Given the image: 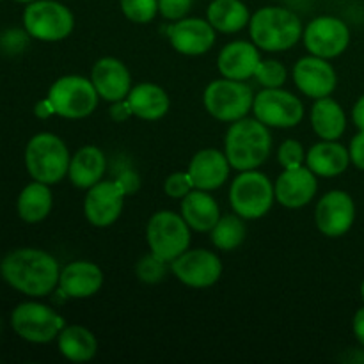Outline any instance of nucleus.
<instances>
[{
	"instance_id": "393cba45",
	"label": "nucleus",
	"mask_w": 364,
	"mask_h": 364,
	"mask_svg": "<svg viewBox=\"0 0 364 364\" xmlns=\"http://www.w3.org/2000/svg\"><path fill=\"white\" fill-rule=\"evenodd\" d=\"M128 105H130L132 114L139 119L144 121H156L162 119L169 112V96L160 85L142 82L135 85L127 96Z\"/></svg>"
},
{
	"instance_id": "72a5a7b5",
	"label": "nucleus",
	"mask_w": 364,
	"mask_h": 364,
	"mask_svg": "<svg viewBox=\"0 0 364 364\" xmlns=\"http://www.w3.org/2000/svg\"><path fill=\"white\" fill-rule=\"evenodd\" d=\"M255 77L263 87H281L287 82V70L279 60H262L258 64Z\"/></svg>"
},
{
	"instance_id": "f03ea898",
	"label": "nucleus",
	"mask_w": 364,
	"mask_h": 364,
	"mask_svg": "<svg viewBox=\"0 0 364 364\" xmlns=\"http://www.w3.org/2000/svg\"><path fill=\"white\" fill-rule=\"evenodd\" d=\"M228 162L237 171L258 169L267 162L272 148V135L269 127L258 119L235 121L224 139Z\"/></svg>"
},
{
	"instance_id": "c03bdc74",
	"label": "nucleus",
	"mask_w": 364,
	"mask_h": 364,
	"mask_svg": "<svg viewBox=\"0 0 364 364\" xmlns=\"http://www.w3.org/2000/svg\"><path fill=\"white\" fill-rule=\"evenodd\" d=\"M16 2H21V4H31V2H34V0H16Z\"/></svg>"
},
{
	"instance_id": "39448f33",
	"label": "nucleus",
	"mask_w": 364,
	"mask_h": 364,
	"mask_svg": "<svg viewBox=\"0 0 364 364\" xmlns=\"http://www.w3.org/2000/svg\"><path fill=\"white\" fill-rule=\"evenodd\" d=\"M206 112L217 121L235 123L249 114L255 103L252 89L244 80L220 78L206 85L203 95Z\"/></svg>"
},
{
	"instance_id": "2eb2a0df",
	"label": "nucleus",
	"mask_w": 364,
	"mask_h": 364,
	"mask_svg": "<svg viewBox=\"0 0 364 364\" xmlns=\"http://www.w3.org/2000/svg\"><path fill=\"white\" fill-rule=\"evenodd\" d=\"M355 220V203L345 191H331L318 201L315 210L316 228L329 238H340L350 231Z\"/></svg>"
},
{
	"instance_id": "7ed1b4c3",
	"label": "nucleus",
	"mask_w": 364,
	"mask_h": 364,
	"mask_svg": "<svg viewBox=\"0 0 364 364\" xmlns=\"http://www.w3.org/2000/svg\"><path fill=\"white\" fill-rule=\"evenodd\" d=\"M251 39L265 52H284L302 38L301 18L279 6L262 7L249 20Z\"/></svg>"
},
{
	"instance_id": "0eeeda50",
	"label": "nucleus",
	"mask_w": 364,
	"mask_h": 364,
	"mask_svg": "<svg viewBox=\"0 0 364 364\" xmlns=\"http://www.w3.org/2000/svg\"><path fill=\"white\" fill-rule=\"evenodd\" d=\"M23 27L38 41H63L75 27L73 13L57 0H34L23 11Z\"/></svg>"
},
{
	"instance_id": "9d476101",
	"label": "nucleus",
	"mask_w": 364,
	"mask_h": 364,
	"mask_svg": "<svg viewBox=\"0 0 364 364\" xmlns=\"http://www.w3.org/2000/svg\"><path fill=\"white\" fill-rule=\"evenodd\" d=\"M11 327L28 343H50L64 329V318L39 302H21L11 313Z\"/></svg>"
},
{
	"instance_id": "a878e982",
	"label": "nucleus",
	"mask_w": 364,
	"mask_h": 364,
	"mask_svg": "<svg viewBox=\"0 0 364 364\" xmlns=\"http://www.w3.org/2000/svg\"><path fill=\"white\" fill-rule=\"evenodd\" d=\"M107 160L105 155L96 146H84L78 149L70 162V180L78 188H91L98 181H102L105 173Z\"/></svg>"
},
{
	"instance_id": "79ce46f5",
	"label": "nucleus",
	"mask_w": 364,
	"mask_h": 364,
	"mask_svg": "<svg viewBox=\"0 0 364 364\" xmlns=\"http://www.w3.org/2000/svg\"><path fill=\"white\" fill-rule=\"evenodd\" d=\"M34 114L39 117V119H46V117H50L55 114V109H53L52 102H50L48 98H45V100H41V102L36 103Z\"/></svg>"
},
{
	"instance_id": "b1692460",
	"label": "nucleus",
	"mask_w": 364,
	"mask_h": 364,
	"mask_svg": "<svg viewBox=\"0 0 364 364\" xmlns=\"http://www.w3.org/2000/svg\"><path fill=\"white\" fill-rule=\"evenodd\" d=\"M181 217L191 230L208 233L220 219L219 205L206 191L194 188L181 199Z\"/></svg>"
},
{
	"instance_id": "f3484780",
	"label": "nucleus",
	"mask_w": 364,
	"mask_h": 364,
	"mask_svg": "<svg viewBox=\"0 0 364 364\" xmlns=\"http://www.w3.org/2000/svg\"><path fill=\"white\" fill-rule=\"evenodd\" d=\"M318 191L316 174L308 166L284 169L274 185L276 199L284 208L297 210L311 203Z\"/></svg>"
},
{
	"instance_id": "473e14b6",
	"label": "nucleus",
	"mask_w": 364,
	"mask_h": 364,
	"mask_svg": "<svg viewBox=\"0 0 364 364\" xmlns=\"http://www.w3.org/2000/svg\"><path fill=\"white\" fill-rule=\"evenodd\" d=\"M167 270H169V262L166 259L159 258L156 255H148L137 263L135 267V274H137L139 279L142 283H148V284H156L166 277Z\"/></svg>"
},
{
	"instance_id": "2f4dec72",
	"label": "nucleus",
	"mask_w": 364,
	"mask_h": 364,
	"mask_svg": "<svg viewBox=\"0 0 364 364\" xmlns=\"http://www.w3.org/2000/svg\"><path fill=\"white\" fill-rule=\"evenodd\" d=\"M119 6L134 23H149L159 13V0H119Z\"/></svg>"
},
{
	"instance_id": "20e7f679",
	"label": "nucleus",
	"mask_w": 364,
	"mask_h": 364,
	"mask_svg": "<svg viewBox=\"0 0 364 364\" xmlns=\"http://www.w3.org/2000/svg\"><path fill=\"white\" fill-rule=\"evenodd\" d=\"M70 151L60 137L50 132L36 134L25 148V167L32 180L55 185L70 171Z\"/></svg>"
},
{
	"instance_id": "4468645a",
	"label": "nucleus",
	"mask_w": 364,
	"mask_h": 364,
	"mask_svg": "<svg viewBox=\"0 0 364 364\" xmlns=\"http://www.w3.org/2000/svg\"><path fill=\"white\" fill-rule=\"evenodd\" d=\"M124 198H127V191L119 180L98 181L85 194V219L96 228L112 226L123 212Z\"/></svg>"
},
{
	"instance_id": "f257e3e1",
	"label": "nucleus",
	"mask_w": 364,
	"mask_h": 364,
	"mask_svg": "<svg viewBox=\"0 0 364 364\" xmlns=\"http://www.w3.org/2000/svg\"><path fill=\"white\" fill-rule=\"evenodd\" d=\"M2 279L28 297H46L59 287L60 269L50 252L34 247H20L7 252L0 262Z\"/></svg>"
},
{
	"instance_id": "4c0bfd02",
	"label": "nucleus",
	"mask_w": 364,
	"mask_h": 364,
	"mask_svg": "<svg viewBox=\"0 0 364 364\" xmlns=\"http://www.w3.org/2000/svg\"><path fill=\"white\" fill-rule=\"evenodd\" d=\"M28 32H21L18 28H9L0 36V48L6 50L7 53H20L27 45Z\"/></svg>"
},
{
	"instance_id": "4be33fe9",
	"label": "nucleus",
	"mask_w": 364,
	"mask_h": 364,
	"mask_svg": "<svg viewBox=\"0 0 364 364\" xmlns=\"http://www.w3.org/2000/svg\"><path fill=\"white\" fill-rule=\"evenodd\" d=\"M262 63L258 46L249 41H233L220 50L217 66L220 75L231 80H247L255 77L258 64Z\"/></svg>"
},
{
	"instance_id": "7c9ffc66",
	"label": "nucleus",
	"mask_w": 364,
	"mask_h": 364,
	"mask_svg": "<svg viewBox=\"0 0 364 364\" xmlns=\"http://www.w3.org/2000/svg\"><path fill=\"white\" fill-rule=\"evenodd\" d=\"M245 235H247V230H245L244 219L240 215H226L220 217L219 223L210 231V240L217 249L228 252L240 247L242 242L245 240Z\"/></svg>"
},
{
	"instance_id": "9b49d317",
	"label": "nucleus",
	"mask_w": 364,
	"mask_h": 364,
	"mask_svg": "<svg viewBox=\"0 0 364 364\" xmlns=\"http://www.w3.org/2000/svg\"><path fill=\"white\" fill-rule=\"evenodd\" d=\"M255 117L269 128H294L304 117L302 102L281 87H265L255 96Z\"/></svg>"
},
{
	"instance_id": "37998d69",
	"label": "nucleus",
	"mask_w": 364,
	"mask_h": 364,
	"mask_svg": "<svg viewBox=\"0 0 364 364\" xmlns=\"http://www.w3.org/2000/svg\"><path fill=\"white\" fill-rule=\"evenodd\" d=\"M352 119L359 130H364V95L355 102L354 109H352Z\"/></svg>"
},
{
	"instance_id": "423d86ee",
	"label": "nucleus",
	"mask_w": 364,
	"mask_h": 364,
	"mask_svg": "<svg viewBox=\"0 0 364 364\" xmlns=\"http://www.w3.org/2000/svg\"><path fill=\"white\" fill-rule=\"evenodd\" d=\"M276 199L272 183L259 171H242L230 187L231 208L242 219H259L265 215Z\"/></svg>"
},
{
	"instance_id": "e433bc0d",
	"label": "nucleus",
	"mask_w": 364,
	"mask_h": 364,
	"mask_svg": "<svg viewBox=\"0 0 364 364\" xmlns=\"http://www.w3.org/2000/svg\"><path fill=\"white\" fill-rule=\"evenodd\" d=\"M194 0H159V13L166 20L178 21L188 14Z\"/></svg>"
},
{
	"instance_id": "f704fd0d",
	"label": "nucleus",
	"mask_w": 364,
	"mask_h": 364,
	"mask_svg": "<svg viewBox=\"0 0 364 364\" xmlns=\"http://www.w3.org/2000/svg\"><path fill=\"white\" fill-rule=\"evenodd\" d=\"M277 160L283 166V169H294V167H301L306 162V151L301 142L288 139L279 146Z\"/></svg>"
},
{
	"instance_id": "6e6552de",
	"label": "nucleus",
	"mask_w": 364,
	"mask_h": 364,
	"mask_svg": "<svg viewBox=\"0 0 364 364\" xmlns=\"http://www.w3.org/2000/svg\"><path fill=\"white\" fill-rule=\"evenodd\" d=\"M55 114L66 119H82L95 112L98 105V91L95 84L80 75H66L50 85L48 96Z\"/></svg>"
},
{
	"instance_id": "c85d7f7f",
	"label": "nucleus",
	"mask_w": 364,
	"mask_h": 364,
	"mask_svg": "<svg viewBox=\"0 0 364 364\" xmlns=\"http://www.w3.org/2000/svg\"><path fill=\"white\" fill-rule=\"evenodd\" d=\"M57 345L60 354L73 363L91 361L98 354V340L84 326H64L57 336Z\"/></svg>"
},
{
	"instance_id": "a211bd4d",
	"label": "nucleus",
	"mask_w": 364,
	"mask_h": 364,
	"mask_svg": "<svg viewBox=\"0 0 364 364\" xmlns=\"http://www.w3.org/2000/svg\"><path fill=\"white\" fill-rule=\"evenodd\" d=\"M169 41L183 55H203L215 43V28L208 20L181 18L169 27Z\"/></svg>"
},
{
	"instance_id": "bb28decb",
	"label": "nucleus",
	"mask_w": 364,
	"mask_h": 364,
	"mask_svg": "<svg viewBox=\"0 0 364 364\" xmlns=\"http://www.w3.org/2000/svg\"><path fill=\"white\" fill-rule=\"evenodd\" d=\"M311 127L322 141H338L347 128V116L336 100L326 96L313 105Z\"/></svg>"
},
{
	"instance_id": "6ab92c4d",
	"label": "nucleus",
	"mask_w": 364,
	"mask_h": 364,
	"mask_svg": "<svg viewBox=\"0 0 364 364\" xmlns=\"http://www.w3.org/2000/svg\"><path fill=\"white\" fill-rule=\"evenodd\" d=\"M91 82L100 98L114 103L127 100L132 91V77L128 68L116 57H103L92 66Z\"/></svg>"
},
{
	"instance_id": "ea45409f",
	"label": "nucleus",
	"mask_w": 364,
	"mask_h": 364,
	"mask_svg": "<svg viewBox=\"0 0 364 364\" xmlns=\"http://www.w3.org/2000/svg\"><path fill=\"white\" fill-rule=\"evenodd\" d=\"M110 116H112V119L117 121V123L124 121L127 117L134 116V114H132L130 105H128V100H119V102H114L112 109H110Z\"/></svg>"
},
{
	"instance_id": "5701e85b",
	"label": "nucleus",
	"mask_w": 364,
	"mask_h": 364,
	"mask_svg": "<svg viewBox=\"0 0 364 364\" xmlns=\"http://www.w3.org/2000/svg\"><path fill=\"white\" fill-rule=\"evenodd\" d=\"M306 166L323 178L340 176L350 166V153L343 144L336 141L316 142L306 153Z\"/></svg>"
},
{
	"instance_id": "dca6fc26",
	"label": "nucleus",
	"mask_w": 364,
	"mask_h": 364,
	"mask_svg": "<svg viewBox=\"0 0 364 364\" xmlns=\"http://www.w3.org/2000/svg\"><path fill=\"white\" fill-rule=\"evenodd\" d=\"M294 80L299 91L308 98H326L336 89L338 77L334 68L322 57H302L294 66Z\"/></svg>"
},
{
	"instance_id": "c9c22d12",
	"label": "nucleus",
	"mask_w": 364,
	"mask_h": 364,
	"mask_svg": "<svg viewBox=\"0 0 364 364\" xmlns=\"http://www.w3.org/2000/svg\"><path fill=\"white\" fill-rule=\"evenodd\" d=\"M191 191H194V181L187 173H173L166 178L164 192L173 199H183Z\"/></svg>"
},
{
	"instance_id": "aec40b11",
	"label": "nucleus",
	"mask_w": 364,
	"mask_h": 364,
	"mask_svg": "<svg viewBox=\"0 0 364 364\" xmlns=\"http://www.w3.org/2000/svg\"><path fill=\"white\" fill-rule=\"evenodd\" d=\"M103 272L92 262H71L60 270L59 294L68 299H89L100 291Z\"/></svg>"
},
{
	"instance_id": "c756f323",
	"label": "nucleus",
	"mask_w": 364,
	"mask_h": 364,
	"mask_svg": "<svg viewBox=\"0 0 364 364\" xmlns=\"http://www.w3.org/2000/svg\"><path fill=\"white\" fill-rule=\"evenodd\" d=\"M206 20L215 31L233 34L249 25L251 14L242 0H213L206 11Z\"/></svg>"
},
{
	"instance_id": "1a4fd4ad",
	"label": "nucleus",
	"mask_w": 364,
	"mask_h": 364,
	"mask_svg": "<svg viewBox=\"0 0 364 364\" xmlns=\"http://www.w3.org/2000/svg\"><path fill=\"white\" fill-rule=\"evenodd\" d=\"M149 251L166 262H173L191 245V226L174 212H156L146 228Z\"/></svg>"
},
{
	"instance_id": "cd10ccee",
	"label": "nucleus",
	"mask_w": 364,
	"mask_h": 364,
	"mask_svg": "<svg viewBox=\"0 0 364 364\" xmlns=\"http://www.w3.org/2000/svg\"><path fill=\"white\" fill-rule=\"evenodd\" d=\"M52 205L53 196L50 185L34 180L27 187H23V191L18 196L16 210L23 223L38 224L48 217Z\"/></svg>"
},
{
	"instance_id": "412c9836",
	"label": "nucleus",
	"mask_w": 364,
	"mask_h": 364,
	"mask_svg": "<svg viewBox=\"0 0 364 364\" xmlns=\"http://www.w3.org/2000/svg\"><path fill=\"white\" fill-rule=\"evenodd\" d=\"M230 167L226 153L208 148L201 149L192 156L188 164V174L194 181V188L210 192L226 183L230 176Z\"/></svg>"
},
{
	"instance_id": "58836bf2",
	"label": "nucleus",
	"mask_w": 364,
	"mask_h": 364,
	"mask_svg": "<svg viewBox=\"0 0 364 364\" xmlns=\"http://www.w3.org/2000/svg\"><path fill=\"white\" fill-rule=\"evenodd\" d=\"M348 153H350V162L358 169L364 171V130H359L358 135L352 139L350 146H348Z\"/></svg>"
},
{
	"instance_id": "f8f14e48",
	"label": "nucleus",
	"mask_w": 364,
	"mask_h": 364,
	"mask_svg": "<svg viewBox=\"0 0 364 364\" xmlns=\"http://www.w3.org/2000/svg\"><path fill=\"white\" fill-rule=\"evenodd\" d=\"M304 45L311 55L334 59L348 48L350 31L347 23L336 16H318L304 28Z\"/></svg>"
},
{
	"instance_id": "ddd939ff",
	"label": "nucleus",
	"mask_w": 364,
	"mask_h": 364,
	"mask_svg": "<svg viewBox=\"0 0 364 364\" xmlns=\"http://www.w3.org/2000/svg\"><path fill=\"white\" fill-rule=\"evenodd\" d=\"M171 270L180 283L191 288L213 287L223 276V262L219 256L206 249L185 251L171 262Z\"/></svg>"
},
{
	"instance_id": "a19ab883",
	"label": "nucleus",
	"mask_w": 364,
	"mask_h": 364,
	"mask_svg": "<svg viewBox=\"0 0 364 364\" xmlns=\"http://www.w3.org/2000/svg\"><path fill=\"white\" fill-rule=\"evenodd\" d=\"M352 329H354V336L358 343L364 348V308H359L355 311L354 318H352Z\"/></svg>"
},
{
	"instance_id": "a18cd8bd",
	"label": "nucleus",
	"mask_w": 364,
	"mask_h": 364,
	"mask_svg": "<svg viewBox=\"0 0 364 364\" xmlns=\"http://www.w3.org/2000/svg\"><path fill=\"white\" fill-rule=\"evenodd\" d=\"M361 297H363V301H364V279H363V283H361Z\"/></svg>"
}]
</instances>
